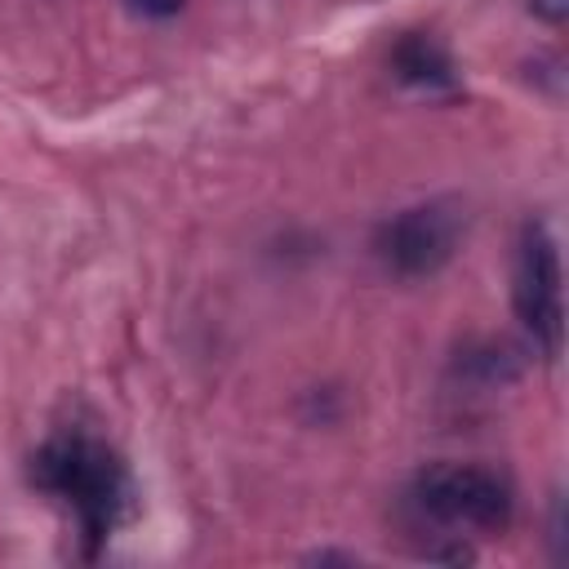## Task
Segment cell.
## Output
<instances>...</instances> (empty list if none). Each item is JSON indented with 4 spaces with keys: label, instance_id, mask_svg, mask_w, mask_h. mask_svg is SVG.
I'll return each mask as SVG.
<instances>
[{
    "label": "cell",
    "instance_id": "1",
    "mask_svg": "<svg viewBox=\"0 0 569 569\" xmlns=\"http://www.w3.org/2000/svg\"><path fill=\"white\" fill-rule=\"evenodd\" d=\"M31 485L71 507L80 525V551L93 560L107 538L133 516V480L120 453L84 431H62L31 453Z\"/></svg>",
    "mask_w": 569,
    "mask_h": 569
},
{
    "label": "cell",
    "instance_id": "2",
    "mask_svg": "<svg viewBox=\"0 0 569 569\" xmlns=\"http://www.w3.org/2000/svg\"><path fill=\"white\" fill-rule=\"evenodd\" d=\"M413 507L453 529H476V533H502L511 525V485L476 462H431L413 476L409 489Z\"/></svg>",
    "mask_w": 569,
    "mask_h": 569
},
{
    "label": "cell",
    "instance_id": "3",
    "mask_svg": "<svg viewBox=\"0 0 569 569\" xmlns=\"http://www.w3.org/2000/svg\"><path fill=\"white\" fill-rule=\"evenodd\" d=\"M467 218L458 200H422L409 204L400 213H391L378 236H373V253L378 262L400 276V280H427L436 271H445L462 244Z\"/></svg>",
    "mask_w": 569,
    "mask_h": 569
},
{
    "label": "cell",
    "instance_id": "4",
    "mask_svg": "<svg viewBox=\"0 0 569 569\" xmlns=\"http://www.w3.org/2000/svg\"><path fill=\"white\" fill-rule=\"evenodd\" d=\"M511 307L533 342L556 356L565 329V293H560V249L542 222H525L511 262Z\"/></svg>",
    "mask_w": 569,
    "mask_h": 569
},
{
    "label": "cell",
    "instance_id": "5",
    "mask_svg": "<svg viewBox=\"0 0 569 569\" xmlns=\"http://www.w3.org/2000/svg\"><path fill=\"white\" fill-rule=\"evenodd\" d=\"M391 71H396L400 84L422 89V93H453L458 89V71H453L449 49L427 31H409V36L396 40Z\"/></svg>",
    "mask_w": 569,
    "mask_h": 569
},
{
    "label": "cell",
    "instance_id": "6",
    "mask_svg": "<svg viewBox=\"0 0 569 569\" xmlns=\"http://www.w3.org/2000/svg\"><path fill=\"white\" fill-rule=\"evenodd\" d=\"M453 373L476 391H498L520 378V351L511 342H476V347L458 351Z\"/></svg>",
    "mask_w": 569,
    "mask_h": 569
},
{
    "label": "cell",
    "instance_id": "7",
    "mask_svg": "<svg viewBox=\"0 0 569 569\" xmlns=\"http://www.w3.org/2000/svg\"><path fill=\"white\" fill-rule=\"evenodd\" d=\"M124 4L142 18H178L187 9V0H124Z\"/></svg>",
    "mask_w": 569,
    "mask_h": 569
},
{
    "label": "cell",
    "instance_id": "8",
    "mask_svg": "<svg viewBox=\"0 0 569 569\" xmlns=\"http://www.w3.org/2000/svg\"><path fill=\"white\" fill-rule=\"evenodd\" d=\"M529 13L542 18L547 27H560L569 18V0H529Z\"/></svg>",
    "mask_w": 569,
    "mask_h": 569
}]
</instances>
